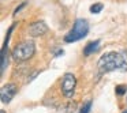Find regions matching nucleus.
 Here are the masks:
<instances>
[{
	"instance_id": "f257e3e1",
	"label": "nucleus",
	"mask_w": 127,
	"mask_h": 113,
	"mask_svg": "<svg viewBox=\"0 0 127 113\" xmlns=\"http://www.w3.org/2000/svg\"><path fill=\"white\" fill-rule=\"evenodd\" d=\"M97 67H98V71L101 74H107V72H111L113 69L127 71V52L122 50V52L104 53L100 57Z\"/></svg>"
},
{
	"instance_id": "f03ea898",
	"label": "nucleus",
	"mask_w": 127,
	"mask_h": 113,
	"mask_svg": "<svg viewBox=\"0 0 127 113\" xmlns=\"http://www.w3.org/2000/svg\"><path fill=\"white\" fill-rule=\"evenodd\" d=\"M89 33V23L86 19H79L75 21L72 29L68 31V33L64 36V41L66 42H75V41H79V40L85 38Z\"/></svg>"
},
{
	"instance_id": "7ed1b4c3",
	"label": "nucleus",
	"mask_w": 127,
	"mask_h": 113,
	"mask_svg": "<svg viewBox=\"0 0 127 113\" xmlns=\"http://www.w3.org/2000/svg\"><path fill=\"white\" fill-rule=\"evenodd\" d=\"M36 53V45L32 41H23L12 49V59L17 61H26Z\"/></svg>"
},
{
	"instance_id": "20e7f679",
	"label": "nucleus",
	"mask_w": 127,
	"mask_h": 113,
	"mask_svg": "<svg viewBox=\"0 0 127 113\" xmlns=\"http://www.w3.org/2000/svg\"><path fill=\"white\" fill-rule=\"evenodd\" d=\"M75 86H77V79H75L74 74H71V72L64 74L63 79H62V93H63L67 98H71V97L74 95Z\"/></svg>"
},
{
	"instance_id": "39448f33",
	"label": "nucleus",
	"mask_w": 127,
	"mask_h": 113,
	"mask_svg": "<svg viewBox=\"0 0 127 113\" xmlns=\"http://www.w3.org/2000/svg\"><path fill=\"white\" fill-rule=\"evenodd\" d=\"M17 90H18L17 85H14V83H7V85H4L3 87H1V90H0V98H1V102L8 104V102L14 98L15 94H17Z\"/></svg>"
},
{
	"instance_id": "423d86ee",
	"label": "nucleus",
	"mask_w": 127,
	"mask_h": 113,
	"mask_svg": "<svg viewBox=\"0 0 127 113\" xmlns=\"http://www.w3.org/2000/svg\"><path fill=\"white\" fill-rule=\"evenodd\" d=\"M28 31H29V34H30L32 37L44 36V34L48 31V26H47V23H45V22H42V21H38V22L32 23V25L29 26Z\"/></svg>"
},
{
	"instance_id": "0eeeda50",
	"label": "nucleus",
	"mask_w": 127,
	"mask_h": 113,
	"mask_svg": "<svg viewBox=\"0 0 127 113\" xmlns=\"http://www.w3.org/2000/svg\"><path fill=\"white\" fill-rule=\"evenodd\" d=\"M98 48H100V40H96V41L89 42V44L85 46V49H83V55H85V56L93 55L94 52H97V50H98Z\"/></svg>"
},
{
	"instance_id": "6e6552de",
	"label": "nucleus",
	"mask_w": 127,
	"mask_h": 113,
	"mask_svg": "<svg viewBox=\"0 0 127 113\" xmlns=\"http://www.w3.org/2000/svg\"><path fill=\"white\" fill-rule=\"evenodd\" d=\"M7 66H8V53H6V50H1V74L6 71Z\"/></svg>"
},
{
	"instance_id": "1a4fd4ad",
	"label": "nucleus",
	"mask_w": 127,
	"mask_h": 113,
	"mask_svg": "<svg viewBox=\"0 0 127 113\" xmlns=\"http://www.w3.org/2000/svg\"><path fill=\"white\" fill-rule=\"evenodd\" d=\"M102 8H104V4L101 3H94L90 6V12L92 14H100V12L102 11Z\"/></svg>"
},
{
	"instance_id": "9d476101",
	"label": "nucleus",
	"mask_w": 127,
	"mask_h": 113,
	"mask_svg": "<svg viewBox=\"0 0 127 113\" xmlns=\"http://www.w3.org/2000/svg\"><path fill=\"white\" fill-rule=\"evenodd\" d=\"M14 26H15V25H12L11 27L8 29V31H7V37H6V40H4V44H3V46H1V50H6L7 46H8V41H10V37H11L12 30H14Z\"/></svg>"
},
{
	"instance_id": "9b49d317",
	"label": "nucleus",
	"mask_w": 127,
	"mask_h": 113,
	"mask_svg": "<svg viewBox=\"0 0 127 113\" xmlns=\"http://www.w3.org/2000/svg\"><path fill=\"white\" fill-rule=\"evenodd\" d=\"M75 109V105L74 104H67L66 106H63L60 110H59V113H72Z\"/></svg>"
},
{
	"instance_id": "f8f14e48",
	"label": "nucleus",
	"mask_w": 127,
	"mask_h": 113,
	"mask_svg": "<svg viewBox=\"0 0 127 113\" xmlns=\"http://www.w3.org/2000/svg\"><path fill=\"white\" fill-rule=\"evenodd\" d=\"M115 91H116V94H118V95H123V94L127 93V87L124 85H119V86H116Z\"/></svg>"
},
{
	"instance_id": "ddd939ff",
	"label": "nucleus",
	"mask_w": 127,
	"mask_h": 113,
	"mask_svg": "<svg viewBox=\"0 0 127 113\" xmlns=\"http://www.w3.org/2000/svg\"><path fill=\"white\" fill-rule=\"evenodd\" d=\"M90 109H92V101H88L82 108H81L79 113H89V112H90Z\"/></svg>"
},
{
	"instance_id": "4468645a",
	"label": "nucleus",
	"mask_w": 127,
	"mask_h": 113,
	"mask_svg": "<svg viewBox=\"0 0 127 113\" xmlns=\"http://www.w3.org/2000/svg\"><path fill=\"white\" fill-rule=\"evenodd\" d=\"M25 6H26V1H23V3L21 4V6H18L17 8L14 10V17H15V15H17L18 12H19V11H21V10H22V8H23V7H25Z\"/></svg>"
},
{
	"instance_id": "2eb2a0df",
	"label": "nucleus",
	"mask_w": 127,
	"mask_h": 113,
	"mask_svg": "<svg viewBox=\"0 0 127 113\" xmlns=\"http://www.w3.org/2000/svg\"><path fill=\"white\" fill-rule=\"evenodd\" d=\"M37 75H38V71H34V72H33V74H32V75H30V76H29V78H28V80H26V82H28V83H29V82H32V80H33V79H34V78H36V76H37Z\"/></svg>"
},
{
	"instance_id": "dca6fc26",
	"label": "nucleus",
	"mask_w": 127,
	"mask_h": 113,
	"mask_svg": "<svg viewBox=\"0 0 127 113\" xmlns=\"http://www.w3.org/2000/svg\"><path fill=\"white\" fill-rule=\"evenodd\" d=\"M0 113H6V110H3V109H1V110H0Z\"/></svg>"
},
{
	"instance_id": "f3484780",
	"label": "nucleus",
	"mask_w": 127,
	"mask_h": 113,
	"mask_svg": "<svg viewBox=\"0 0 127 113\" xmlns=\"http://www.w3.org/2000/svg\"><path fill=\"white\" fill-rule=\"evenodd\" d=\"M123 113H127V110H126V112H123Z\"/></svg>"
}]
</instances>
